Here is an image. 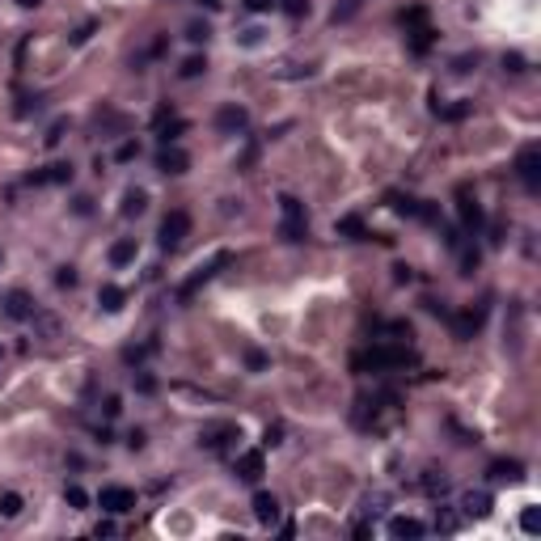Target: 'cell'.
Returning <instances> with one entry per match:
<instances>
[{
  "label": "cell",
  "instance_id": "1",
  "mask_svg": "<svg viewBox=\"0 0 541 541\" xmlns=\"http://www.w3.org/2000/svg\"><path fill=\"white\" fill-rule=\"evenodd\" d=\"M280 207H284V225H280L284 241H305V233H309L305 203H300V199H292V195H284V199H280Z\"/></svg>",
  "mask_w": 541,
  "mask_h": 541
},
{
  "label": "cell",
  "instance_id": "2",
  "mask_svg": "<svg viewBox=\"0 0 541 541\" xmlns=\"http://www.w3.org/2000/svg\"><path fill=\"white\" fill-rule=\"evenodd\" d=\"M97 508L102 512H111V516H123V512H131L136 508V491H131V486H102V491H97Z\"/></svg>",
  "mask_w": 541,
  "mask_h": 541
},
{
  "label": "cell",
  "instance_id": "3",
  "mask_svg": "<svg viewBox=\"0 0 541 541\" xmlns=\"http://www.w3.org/2000/svg\"><path fill=\"white\" fill-rule=\"evenodd\" d=\"M516 178L524 182V191H537L541 186V148L537 144H524L520 156H516Z\"/></svg>",
  "mask_w": 541,
  "mask_h": 541
},
{
  "label": "cell",
  "instance_id": "4",
  "mask_svg": "<svg viewBox=\"0 0 541 541\" xmlns=\"http://www.w3.org/2000/svg\"><path fill=\"white\" fill-rule=\"evenodd\" d=\"M186 237H191V216L186 211H170L165 220H161V250H178Z\"/></svg>",
  "mask_w": 541,
  "mask_h": 541
},
{
  "label": "cell",
  "instance_id": "5",
  "mask_svg": "<svg viewBox=\"0 0 541 541\" xmlns=\"http://www.w3.org/2000/svg\"><path fill=\"white\" fill-rule=\"evenodd\" d=\"M229 440H241V431H237L233 423H207V427L199 431V444H203V449H211V453H220Z\"/></svg>",
  "mask_w": 541,
  "mask_h": 541
},
{
  "label": "cell",
  "instance_id": "6",
  "mask_svg": "<svg viewBox=\"0 0 541 541\" xmlns=\"http://www.w3.org/2000/svg\"><path fill=\"white\" fill-rule=\"evenodd\" d=\"M262 453L258 449H250V453H237V461H233V474L241 478V482H258L262 478Z\"/></svg>",
  "mask_w": 541,
  "mask_h": 541
},
{
  "label": "cell",
  "instance_id": "7",
  "mask_svg": "<svg viewBox=\"0 0 541 541\" xmlns=\"http://www.w3.org/2000/svg\"><path fill=\"white\" fill-rule=\"evenodd\" d=\"M461 516L465 520H486L491 516V495L486 491H465L461 495Z\"/></svg>",
  "mask_w": 541,
  "mask_h": 541
},
{
  "label": "cell",
  "instance_id": "8",
  "mask_svg": "<svg viewBox=\"0 0 541 541\" xmlns=\"http://www.w3.org/2000/svg\"><path fill=\"white\" fill-rule=\"evenodd\" d=\"M186 165H191V156L182 148H174V144H165V148L156 152V170L161 174H186Z\"/></svg>",
  "mask_w": 541,
  "mask_h": 541
},
{
  "label": "cell",
  "instance_id": "9",
  "mask_svg": "<svg viewBox=\"0 0 541 541\" xmlns=\"http://www.w3.org/2000/svg\"><path fill=\"white\" fill-rule=\"evenodd\" d=\"M254 516H258V524L275 528L280 516H284V512H280V499H275V495H266V491H258V495H254Z\"/></svg>",
  "mask_w": 541,
  "mask_h": 541
},
{
  "label": "cell",
  "instance_id": "10",
  "mask_svg": "<svg viewBox=\"0 0 541 541\" xmlns=\"http://www.w3.org/2000/svg\"><path fill=\"white\" fill-rule=\"evenodd\" d=\"M152 123H156V136H161V144H174V140H178V131H182V119L170 111V106H161V111L152 115Z\"/></svg>",
  "mask_w": 541,
  "mask_h": 541
},
{
  "label": "cell",
  "instance_id": "11",
  "mask_svg": "<svg viewBox=\"0 0 541 541\" xmlns=\"http://www.w3.org/2000/svg\"><path fill=\"white\" fill-rule=\"evenodd\" d=\"M216 127H220L225 136H237V131H245V127H250V115L241 111V106H225V111L216 115Z\"/></svg>",
  "mask_w": 541,
  "mask_h": 541
},
{
  "label": "cell",
  "instance_id": "12",
  "mask_svg": "<svg viewBox=\"0 0 541 541\" xmlns=\"http://www.w3.org/2000/svg\"><path fill=\"white\" fill-rule=\"evenodd\" d=\"M60 182H72V165L56 161V165H47L38 174H30V186H60Z\"/></svg>",
  "mask_w": 541,
  "mask_h": 541
},
{
  "label": "cell",
  "instance_id": "13",
  "mask_svg": "<svg viewBox=\"0 0 541 541\" xmlns=\"http://www.w3.org/2000/svg\"><path fill=\"white\" fill-rule=\"evenodd\" d=\"M423 533H427V524L414 520V516H394L389 520V537H398V541H419Z\"/></svg>",
  "mask_w": 541,
  "mask_h": 541
},
{
  "label": "cell",
  "instance_id": "14",
  "mask_svg": "<svg viewBox=\"0 0 541 541\" xmlns=\"http://www.w3.org/2000/svg\"><path fill=\"white\" fill-rule=\"evenodd\" d=\"M457 199H461V225H465V233H478V229L486 225V216H482L478 199H469V191H461Z\"/></svg>",
  "mask_w": 541,
  "mask_h": 541
},
{
  "label": "cell",
  "instance_id": "15",
  "mask_svg": "<svg viewBox=\"0 0 541 541\" xmlns=\"http://www.w3.org/2000/svg\"><path fill=\"white\" fill-rule=\"evenodd\" d=\"M5 313H9L13 321H34V305H30L26 292H9V296H5Z\"/></svg>",
  "mask_w": 541,
  "mask_h": 541
},
{
  "label": "cell",
  "instance_id": "16",
  "mask_svg": "<svg viewBox=\"0 0 541 541\" xmlns=\"http://www.w3.org/2000/svg\"><path fill=\"white\" fill-rule=\"evenodd\" d=\"M97 305H102L106 313H119V309H123V288L102 284V288H97Z\"/></svg>",
  "mask_w": 541,
  "mask_h": 541
},
{
  "label": "cell",
  "instance_id": "17",
  "mask_svg": "<svg viewBox=\"0 0 541 541\" xmlns=\"http://www.w3.org/2000/svg\"><path fill=\"white\" fill-rule=\"evenodd\" d=\"M482 326V309L478 313H461V317H453V330H457V339H474V330Z\"/></svg>",
  "mask_w": 541,
  "mask_h": 541
},
{
  "label": "cell",
  "instance_id": "18",
  "mask_svg": "<svg viewBox=\"0 0 541 541\" xmlns=\"http://www.w3.org/2000/svg\"><path fill=\"white\" fill-rule=\"evenodd\" d=\"M486 474H491V482H516V478H520V465H516V461H491V469H486Z\"/></svg>",
  "mask_w": 541,
  "mask_h": 541
},
{
  "label": "cell",
  "instance_id": "19",
  "mask_svg": "<svg viewBox=\"0 0 541 541\" xmlns=\"http://www.w3.org/2000/svg\"><path fill=\"white\" fill-rule=\"evenodd\" d=\"M131 258H136V241H131V237H123V241L111 245V262H115V266H127Z\"/></svg>",
  "mask_w": 541,
  "mask_h": 541
},
{
  "label": "cell",
  "instance_id": "20",
  "mask_svg": "<svg viewBox=\"0 0 541 541\" xmlns=\"http://www.w3.org/2000/svg\"><path fill=\"white\" fill-rule=\"evenodd\" d=\"M144 207H148V195H144V191H127V195H123V216H127V220H131V216H140Z\"/></svg>",
  "mask_w": 541,
  "mask_h": 541
},
{
  "label": "cell",
  "instance_id": "21",
  "mask_svg": "<svg viewBox=\"0 0 541 541\" xmlns=\"http://www.w3.org/2000/svg\"><path fill=\"white\" fill-rule=\"evenodd\" d=\"M431 528H436V533H457V528H461V516H457L453 508H440V512H436V524H431Z\"/></svg>",
  "mask_w": 541,
  "mask_h": 541
},
{
  "label": "cell",
  "instance_id": "22",
  "mask_svg": "<svg viewBox=\"0 0 541 541\" xmlns=\"http://www.w3.org/2000/svg\"><path fill=\"white\" fill-rule=\"evenodd\" d=\"M423 491H427V495H444V491H449V478L436 474V469H427V474H423Z\"/></svg>",
  "mask_w": 541,
  "mask_h": 541
},
{
  "label": "cell",
  "instance_id": "23",
  "mask_svg": "<svg viewBox=\"0 0 541 541\" xmlns=\"http://www.w3.org/2000/svg\"><path fill=\"white\" fill-rule=\"evenodd\" d=\"M465 115H469V102H457V106H440V102H436V119L457 123V119H465Z\"/></svg>",
  "mask_w": 541,
  "mask_h": 541
},
{
  "label": "cell",
  "instance_id": "24",
  "mask_svg": "<svg viewBox=\"0 0 541 541\" xmlns=\"http://www.w3.org/2000/svg\"><path fill=\"white\" fill-rule=\"evenodd\" d=\"M22 508H26V503H22V495H13V491H9V495H0V516H5V520L22 516Z\"/></svg>",
  "mask_w": 541,
  "mask_h": 541
},
{
  "label": "cell",
  "instance_id": "25",
  "mask_svg": "<svg viewBox=\"0 0 541 541\" xmlns=\"http://www.w3.org/2000/svg\"><path fill=\"white\" fill-rule=\"evenodd\" d=\"M64 503H72V508H85V503H89V495L81 491L76 482H68V486H64Z\"/></svg>",
  "mask_w": 541,
  "mask_h": 541
},
{
  "label": "cell",
  "instance_id": "26",
  "mask_svg": "<svg viewBox=\"0 0 541 541\" xmlns=\"http://www.w3.org/2000/svg\"><path fill=\"white\" fill-rule=\"evenodd\" d=\"M520 528H524V533H537V528H541V512H537V508H524V512H520Z\"/></svg>",
  "mask_w": 541,
  "mask_h": 541
},
{
  "label": "cell",
  "instance_id": "27",
  "mask_svg": "<svg viewBox=\"0 0 541 541\" xmlns=\"http://www.w3.org/2000/svg\"><path fill=\"white\" fill-rule=\"evenodd\" d=\"M339 233H347V237H364L360 216H343V220H339Z\"/></svg>",
  "mask_w": 541,
  "mask_h": 541
},
{
  "label": "cell",
  "instance_id": "28",
  "mask_svg": "<svg viewBox=\"0 0 541 541\" xmlns=\"http://www.w3.org/2000/svg\"><path fill=\"white\" fill-rule=\"evenodd\" d=\"M199 72H207V60H199V56H191V60L182 64V76L191 81V76H199Z\"/></svg>",
  "mask_w": 541,
  "mask_h": 541
},
{
  "label": "cell",
  "instance_id": "29",
  "mask_svg": "<svg viewBox=\"0 0 541 541\" xmlns=\"http://www.w3.org/2000/svg\"><path fill=\"white\" fill-rule=\"evenodd\" d=\"M474 266H478V250H474V245H465V250H461V270L469 275Z\"/></svg>",
  "mask_w": 541,
  "mask_h": 541
},
{
  "label": "cell",
  "instance_id": "30",
  "mask_svg": "<svg viewBox=\"0 0 541 541\" xmlns=\"http://www.w3.org/2000/svg\"><path fill=\"white\" fill-rule=\"evenodd\" d=\"M56 284H60V288H76V270H72V266H60Z\"/></svg>",
  "mask_w": 541,
  "mask_h": 541
},
{
  "label": "cell",
  "instance_id": "31",
  "mask_svg": "<svg viewBox=\"0 0 541 541\" xmlns=\"http://www.w3.org/2000/svg\"><path fill=\"white\" fill-rule=\"evenodd\" d=\"M381 508H385V495H368V499H364V516H376Z\"/></svg>",
  "mask_w": 541,
  "mask_h": 541
},
{
  "label": "cell",
  "instance_id": "32",
  "mask_svg": "<svg viewBox=\"0 0 541 541\" xmlns=\"http://www.w3.org/2000/svg\"><path fill=\"white\" fill-rule=\"evenodd\" d=\"M93 537H119V524H115V520H102V524L93 528Z\"/></svg>",
  "mask_w": 541,
  "mask_h": 541
},
{
  "label": "cell",
  "instance_id": "33",
  "mask_svg": "<svg viewBox=\"0 0 541 541\" xmlns=\"http://www.w3.org/2000/svg\"><path fill=\"white\" fill-rule=\"evenodd\" d=\"M245 9L250 13H270V9H275V0H245Z\"/></svg>",
  "mask_w": 541,
  "mask_h": 541
},
{
  "label": "cell",
  "instance_id": "34",
  "mask_svg": "<svg viewBox=\"0 0 541 541\" xmlns=\"http://www.w3.org/2000/svg\"><path fill=\"white\" fill-rule=\"evenodd\" d=\"M207 34H211V30H207V26H199V22H195V26H191V30H186V38H191V42H203V38H207Z\"/></svg>",
  "mask_w": 541,
  "mask_h": 541
},
{
  "label": "cell",
  "instance_id": "35",
  "mask_svg": "<svg viewBox=\"0 0 541 541\" xmlns=\"http://www.w3.org/2000/svg\"><path fill=\"white\" fill-rule=\"evenodd\" d=\"M288 13H292V17H300V13H309V0H288Z\"/></svg>",
  "mask_w": 541,
  "mask_h": 541
},
{
  "label": "cell",
  "instance_id": "36",
  "mask_svg": "<svg viewBox=\"0 0 541 541\" xmlns=\"http://www.w3.org/2000/svg\"><path fill=\"white\" fill-rule=\"evenodd\" d=\"M136 152H140V148H136V144H123V148H119V161H131V156H136Z\"/></svg>",
  "mask_w": 541,
  "mask_h": 541
},
{
  "label": "cell",
  "instance_id": "37",
  "mask_svg": "<svg viewBox=\"0 0 541 541\" xmlns=\"http://www.w3.org/2000/svg\"><path fill=\"white\" fill-rule=\"evenodd\" d=\"M17 5H22V9H38V5H42V0H17Z\"/></svg>",
  "mask_w": 541,
  "mask_h": 541
},
{
  "label": "cell",
  "instance_id": "38",
  "mask_svg": "<svg viewBox=\"0 0 541 541\" xmlns=\"http://www.w3.org/2000/svg\"><path fill=\"white\" fill-rule=\"evenodd\" d=\"M199 5H207V9H216V5H220V0H199Z\"/></svg>",
  "mask_w": 541,
  "mask_h": 541
}]
</instances>
